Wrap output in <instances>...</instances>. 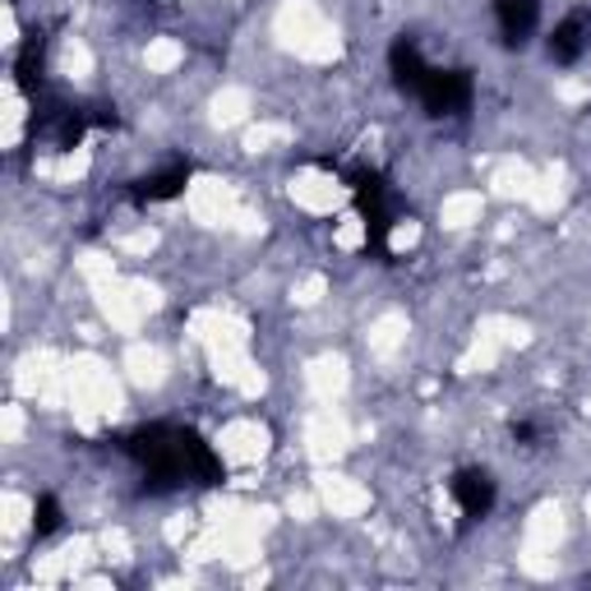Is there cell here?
<instances>
[{"mask_svg": "<svg viewBox=\"0 0 591 591\" xmlns=\"http://www.w3.org/2000/svg\"><path fill=\"white\" fill-rule=\"evenodd\" d=\"M126 453L144 466V476L158 481V485H213V481H223L217 453L185 425H144L130 434Z\"/></svg>", "mask_w": 591, "mask_h": 591, "instance_id": "1", "label": "cell"}, {"mask_svg": "<svg viewBox=\"0 0 591 591\" xmlns=\"http://www.w3.org/2000/svg\"><path fill=\"white\" fill-rule=\"evenodd\" d=\"M416 98L430 116H453L462 111L466 102H472V79H466L462 70H425V79L416 83Z\"/></svg>", "mask_w": 591, "mask_h": 591, "instance_id": "2", "label": "cell"}, {"mask_svg": "<svg viewBox=\"0 0 591 591\" xmlns=\"http://www.w3.org/2000/svg\"><path fill=\"white\" fill-rule=\"evenodd\" d=\"M591 47V10H573L554 23L550 33V60L554 66H573V60H582Z\"/></svg>", "mask_w": 591, "mask_h": 591, "instance_id": "3", "label": "cell"}, {"mask_svg": "<svg viewBox=\"0 0 591 591\" xmlns=\"http://www.w3.org/2000/svg\"><path fill=\"white\" fill-rule=\"evenodd\" d=\"M453 500L462 509V518H485L494 509V476L481 472V466H466V472L453 476Z\"/></svg>", "mask_w": 591, "mask_h": 591, "instance_id": "4", "label": "cell"}, {"mask_svg": "<svg viewBox=\"0 0 591 591\" xmlns=\"http://www.w3.org/2000/svg\"><path fill=\"white\" fill-rule=\"evenodd\" d=\"M494 19H500V33L509 47H522L532 38V28L541 19V0H500L494 6Z\"/></svg>", "mask_w": 591, "mask_h": 591, "instance_id": "5", "label": "cell"}, {"mask_svg": "<svg viewBox=\"0 0 591 591\" xmlns=\"http://www.w3.org/2000/svg\"><path fill=\"white\" fill-rule=\"evenodd\" d=\"M185 180H190V162H171L162 171H152L135 185V199L139 204H162V199H176L185 190Z\"/></svg>", "mask_w": 591, "mask_h": 591, "instance_id": "6", "label": "cell"}, {"mask_svg": "<svg viewBox=\"0 0 591 591\" xmlns=\"http://www.w3.org/2000/svg\"><path fill=\"white\" fill-rule=\"evenodd\" d=\"M388 60H393V79H397L402 88H407V92H416V83H421V79H425V70H430V66H425V56H421V47L402 38V42L393 47V56H388Z\"/></svg>", "mask_w": 591, "mask_h": 591, "instance_id": "7", "label": "cell"}, {"mask_svg": "<svg viewBox=\"0 0 591 591\" xmlns=\"http://www.w3.org/2000/svg\"><path fill=\"white\" fill-rule=\"evenodd\" d=\"M14 70H19V83H23L28 92L42 88V42H38V38L19 51V66H14Z\"/></svg>", "mask_w": 591, "mask_h": 591, "instance_id": "8", "label": "cell"}, {"mask_svg": "<svg viewBox=\"0 0 591 591\" xmlns=\"http://www.w3.org/2000/svg\"><path fill=\"white\" fill-rule=\"evenodd\" d=\"M33 526H38V536H51L56 526H60V504L51 500V494H42V500H38V518H33Z\"/></svg>", "mask_w": 591, "mask_h": 591, "instance_id": "9", "label": "cell"}]
</instances>
